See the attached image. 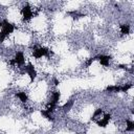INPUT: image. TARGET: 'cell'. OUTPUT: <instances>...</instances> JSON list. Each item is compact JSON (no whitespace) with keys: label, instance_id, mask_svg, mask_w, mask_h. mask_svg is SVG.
I'll list each match as a JSON object with an SVG mask.
<instances>
[{"label":"cell","instance_id":"cell-1","mask_svg":"<svg viewBox=\"0 0 134 134\" xmlns=\"http://www.w3.org/2000/svg\"><path fill=\"white\" fill-rule=\"evenodd\" d=\"M0 27H1V30H0V42H3L8 35L13 34V31L15 30V25L13 23L8 22L7 20H3L0 23Z\"/></svg>","mask_w":134,"mask_h":134},{"label":"cell","instance_id":"cell-2","mask_svg":"<svg viewBox=\"0 0 134 134\" xmlns=\"http://www.w3.org/2000/svg\"><path fill=\"white\" fill-rule=\"evenodd\" d=\"M24 72H26V73L28 74L29 80H30V83H32V82L36 80L37 75H38V73H37V70H36L35 66H34L30 62H29V63H27V65H26V66H24Z\"/></svg>","mask_w":134,"mask_h":134},{"label":"cell","instance_id":"cell-3","mask_svg":"<svg viewBox=\"0 0 134 134\" xmlns=\"http://www.w3.org/2000/svg\"><path fill=\"white\" fill-rule=\"evenodd\" d=\"M50 53V50L46 47H37L32 51V55L36 59H40L42 57H48Z\"/></svg>","mask_w":134,"mask_h":134},{"label":"cell","instance_id":"cell-4","mask_svg":"<svg viewBox=\"0 0 134 134\" xmlns=\"http://www.w3.org/2000/svg\"><path fill=\"white\" fill-rule=\"evenodd\" d=\"M9 63L12 65H17V66H23L24 63H25V58H24V54L22 51H17L16 54H15V58L13 60L9 61Z\"/></svg>","mask_w":134,"mask_h":134},{"label":"cell","instance_id":"cell-5","mask_svg":"<svg viewBox=\"0 0 134 134\" xmlns=\"http://www.w3.org/2000/svg\"><path fill=\"white\" fill-rule=\"evenodd\" d=\"M21 14H22V19H23V21H29V20L34 17L31 7H30L28 4H26V5H24V6L22 7Z\"/></svg>","mask_w":134,"mask_h":134},{"label":"cell","instance_id":"cell-6","mask_svg":"<svg viewBox=\"0 0 134 134\" xmlns=\"http://www.w3.org/2000/svg\"><path fill=\"white\" fill-rule=\"evenodd\" d=\"M110 59H111V57L110 55H106V54H98V55H95L94 57V60H97L99 62V64L103 65V66H105V67L109 66Z\"/></svg>","mask_w":134,"mask_h":134},{"label":"cell","instance_id":"cell-7","mask_svg":"<svg viewBox=\"0 0 134 134\" xmlns=\"http://www.w3.org/2000/svg\"><path fill=\"white\" fill-rule=\"evenodd\" d=\"M110 119H111V115H110V114H108V113H107V114H104V116H103L102 119L96 120V125H97L98 127H100V128H106L107 125L109 124Z\"/></svg>","mask_w":134,"mask_h":134},{"label":"cell","instance_id":"cell-8","mask_svg":"<svg viewBox=\"0 0 134 134\" xmlns=\"http://www.w3.org/2000/svg\"><path fill=\"white\" fill-rule=\"evenodd\" d=\"M60 98H61V92L60 91H54L51 95V100L50 103L53 104V105H58V103L60 102Z\"/></svg>","mask_w":134,"mask_h":134},{"label":"cell","instance_id":"cell-9","mask_svg":"<svg viewBox=\"0 0 134 134\" xmlns=\"http://www.w3.org/2000/svg\"><path fill=\"white\" fill-rule=\"evenodd\" d=\"M73 104H74L73 99H69V100H67V102L63 105V107H62L63 111H64V112H68V111H70V109L73 107Z\"/></svg>","mask_w":134,"mask_h":134},{"label":"cell","instance_id":"cell-10","mask_svg":"<svg viewBox=\"0 0 134 134\" xmlns=\"http://www.w3.org/2000/svg\"><path fill=\"white\" fill-rule=\"evenodd\" d=\"M40 113H41V114H42L46 119H48V120H50V121H54V118H53L52 114H51V113H49L48 111H46L45 109L40 110Z\"/></svg>","mask_w":134,"mask_h":134},{"label":"cell","instance_id":"cell-11","mask_svg":"<svg viewBox=\"0 0 134 134\" xmlns=\"http://www.w3.org/2000/svg\"><path fill=\"white\" fill-rule=\"evenodd\" d=\"M107 92H120V86L119 85H110L106 88Z\"/></svg>","mask_w":134,"mask_h":134},{"label":"cell","instance_id":"cell-12","mask_svg":"<svg viewBox=\"0 0 134 134\" xmlns=\"http://www.w3.org/2000/svg\"><path fill=\"white\" fill-rule=\"evenodd\" d=\"M16 96L22 102V103H26L27 100H28V96H27V94L25 93V92H17L16 93Z\"/></svg>","mask_w":134,"mask_h":134},{"label":"cell","instance_id":"cell-13","mask_svg":"<svg viewBox=\"0 0 134 134\" xmlns=\"http://www.w3.org/2000/svg\"><path fill=\"white\" fill-rule=\"evenodd\" d=\"M100 114H103V109H100V108L96 109V110L93 112L92 116H91V120H92V121H96V120H97V117L100 116Z\"/></svg>","mask_w":134,"mask_h":134},{"label":"cell","instance_id":"cell-14","mask_svg":"<svg viewBox=\"0 0 134 134\" xmlns=\"http://www.w3.org/2000/svg\"><path fill=\"white\" fill-rule=\"evenodd\" d=\"M119 28H120L121 35H129V32H130V25H128V24H121L119 26Z\"/></svg>","mask_w":134,"mask_h":134},{"label":"cell","instance_id":"cell-15","mask_svg":"<svg viewBox=\"0 0 134 134\" xmlns=\"http://www.w3.org/2000/svg\"><path fill=\"white\" fill-rule=\"evenodd\" d=\"M126 125H127L126 131H128V132L134 131V121H132V120H130V119H127V120H126Z\"/></svg>","mask_w":134,"mask_h":134},{"label":"cell","instance_id":"cell-16","mask_svg":"<svg viewBox=\"0 0 134 134\" xmlns=\"http://www.w3.org/2000/svg\"><path fill=\"white\" fill-rule=\"evenodd\" d=\"M131 87H132V85H131V84L122 85V86H120V92H127Z\"/></svg>","mask_w":134,"mask_h":134},{"label":"cell","instance_id":"cell-17","mask_svg":"<svg viewBox=\"0 0 134 134\" xmlns=\"http://www.w3.org/2000/svg\"><path fill=\"white\" fill-rule=\"evenodd\" d=\"M94 61H95V60H94V57H93V58H90V59H89V60L86 62V66H87V67H89V66H90V65H91V64H92Z\"/></svg>","mask_w":134,"mask_h":134},{"label":"cell","instance_id":"cell-18","mask_svg":"<svg viewBox=\"0 0 134 134\" xmlns=\"http://www.w3.org/2000/svg\"><path fill=\"white\" fill-rule=\"evenodd\" d=\"M117 67H118V68H120V69H125V70H128V67H127L126 65H122V64H121V65H118Z\"/></svg>","mask_w":134,"mask_h":134},{"label":"cell","instance_id":"cell-19","mask_svg":"<svg viewBox=\"0 0 134 134\" xmlns=\"http://www.w3.org/2000/svg\"><path fill=\"white\" fill-rule=\"evenodd\" d=\"M53 83H54V85H55V86H58V85L60 84V82H59L57 79H53Z\"/></svg>","mask_w":134,"mask_h":134},{"label":"cell","instance_id":"cell-20","mask_svg":"<svg viewBox=\"0 0 134 134\" xmlns=\"http://www.w3.org/2000/svg\"><path fill=\"white\" fill-rule=\"evenodd\" d=\"M83 134H86V133H83Z\"/></svg>","mask_w":134,"mask_h":134}]
</instances>
